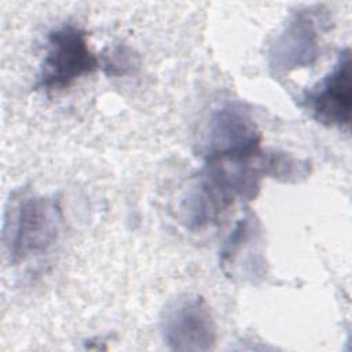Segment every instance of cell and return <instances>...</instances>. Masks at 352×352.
Returning <instances> with one entry per match:
<instances>
[{
	"instance_id": "cell-5",
	"label": "cell",
	"mask_w": 352,
	"mask_h": 352,
	"mask_svg": "<svg viewBox=\"0 0 352 352\" xmlns=\"http://www.w3.org/2000/svg\"><path fill=\"white\" fill-rule=\"evenodd\" d=\"M323 21L319 7L297 10L286 19L267 51V63L274 76L283 77L316 62Z\"/></svg>"
},
{
	"instance_id": "cell-10",
	"label": "cell",
	"mask_w": 352,
	"mask_h": 352,
	"mask_svg": "<svg viewBox=\"0 0 352 352\" xmlns=\"http://www.w3.org/2000/svg\"><path fill=\"white\" fill-rule=\"evenodd\" d=\"M103 69L109 76H124L138 67V56L125 45H116L103 56Z\"/></svg>"
},
{
	"instance_id": "cell-8",
	"label": "cell",
	"mask_w": 352,
	"mask_h": 352,
	"mask_svg": "<svg viewBox=\"0 0 352 352\" xmlns=\"http://www.w3.org/2000/svg\"><path fill=\"white\" fill-rule=\"evenodd\" d=\"M261 224L254 213L246 210L224 241L219 264L227 276L254 280L265 272L261 250Z\"/></svg>"
},
{
	"instance_id": "cell-2",
	"label": "cell",
	"mask_w": 352,
	"mask_h": 352,
	"mask_svg": "<svg viewBox=\"0 0 352 352\" xmlns=\"http://www.w3.org/2000/svg\"><path fill=\"white\" fill-rule=\"evenodd\" d=\"M62 212L51 197L30 195L16 202L4 224V243L12 263L47 252L58 239Z\"/></svg>"
},
{
	"instance_id": "cell-9",
	"label": "cell",
	"mask_w": 352,
	"mask_h": 352,
	"mask_svg": "<svg viewBox=\"0 0 352 352\" xmlns=\"http://www.w3.org/2000/svg\"><path fill=\"white\" fill-rule=\"evenodd\" d=\"M263 177H272L282 183H298L304 180L311 166L307 160H298L283 151H263L256 157Z\"/></svg>"
},
{
	"instance_id": "cell-1",
	"label": "cell",
	"mask_w": 352,
	"mask_h": 352,
	"mask_svg": "<svg viewBox=\"0 0 352 352\" xmlns=\"http://www.w3.org/2000/svg\"><path fill=\"white\" fill-rule=\"evenodd\" d=\"M261 179L256 157L239 161H206L180 195L182 224L190 231H198L216 223L238 198L254 199Z\"/></svg>"
},
{
	"instance_id": "cell-4",
	"label": "cell",
	"mask_w": 352,
	"mask_h": 352,
	"mask_svg": "<svg viewBox=\"0 0 352 352\" xmlns=\"http://www.w3.org/2000/svg\"><path fill=\"white\" fill-rule=\"evenodd\" d=\"M99 65V58L89 47L88 33L72 23L62 25L47 36L45 52L34 88L65 89L80 77L95 72Z\"/></svg>"
},
{
	"instance_id": "cell-3",
	"label": "cell",
	"mask_w": 352,
	"mask_h": 352,
	"mask_svg": "<svg viewBox=\"0 0 352 352\" xmlns=\"http://www.w3.org/2000/svg\"><path fill=\"white\" fill-rule=\"evenodd\" d=\"M261 132L250 109L227 100L212 110L202 129L201 153L206 161L252 160L260 154Z\"/></svg>"
},
{
	"instance_id": "cell-6",
	"label": "cell",
	"mask_w": 352,
	"mask_h": 352,
	"mask_svg": "<svg viewBox=\"0 0 352 352\" xmlns=\"http://www.w3.org/2000/svg\"><path fill=\"white\" fill-rule=\"evenodd\" d=\"M161 337L172 351H210L216 345L217 326L208 301L195 293L172 298L161 315Z\"/></svg>"
},
{
	"instance_id": "cell-7",
	"label": "cell",
	"mask_w": 352,
	"mask_h": 352,
	"mask_svg": "<svg viewBox=\"0 0 352 352\" xmlns=\"http://www.w3.org/2000/svg\"><path fill=\"white\" fill-rule=\"evenodd\" d=\"M351 87V54L346 48L340 52L331 70L302 94L300 104L319 124L348 131L352 109Z\"/></svg>"
}]
</instances>
